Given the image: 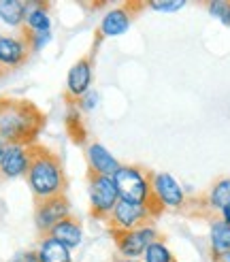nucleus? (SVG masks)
<instances>
[{
	"mask_svg": "<svg viewBox=\"0 0 230 262\" xmlns=\"http://www.w3.org/2000/svg\"><path fill=\"white\" fill-rule=\"evenodd\" d=\"M47 117L32 100L26 98H0V139L3 143L30 147L38 143Z\"/></svg>",
	"mask_w": 230,
	"mask_h": 262,
	"instance_id": "1",
	"label": "nucleus"
},
{
	"mask_svg": "<svg viewBox=\"0 0 230 262\" xmlns=\"http://www.w3.org/2000/svg\"><path fill=\"white\" fill-rule=\"evenodd\" d=\"M28 151H30V164H28V173H26V181L30 186L34 203L66 194L68 177L60 156L51 151L49 147L41 145V143L30 145Z\"/></svg>",
	"mask_w": 230,
	"mask_h": 262,
	"instance_id": "2",
	"label": "nucleus"
},
{
	"mask_svg": "<svg viewBox=\"0 0 230 262\" xmlns=\"http://www.w3.org/2000/svg\"><path fill=\"white\" fill-rule=\"evenodd\" d=\"M230 205V177H220L211 183V188L192 199H186L183 211L190 217H207L209 222L220 217V211Z\"/></svg>",
	"mask_w": 230,
	"mask_h": 262,
	"instance_id": "3",
	"label": "nucleus"
},
{
	"mask_svg": "<svg viewBox=\"0 0 230 262\" xmlns=\"http://www.w3.org/2000/svg\"><path fill=\"white\" fill-rule=\"evenodd\" d=\"M153 171L139 164H122L120 171L113 175V183L118 188L122 201H130L136 205H145L151 194Z\"/></svg>",
	"mask_w": 230,
	"mask_h": 262,
	"instance_id": "4",
	"label": "nucleus"
},
{
	"mask_svg": "<svg viewBox=\"0 0 230 262\" xmlns=\"http://www.w3.org/2000/svg\"><path fill=\"white\" fill-rule=\"evenodd\" d=\"M87 196H89V217L107 222L109 215L113 213L115 205L120 201L118 188L113 183V177L107 175H98L87 168Z\"/></svg>",
	"mask_w": 230,
	"mask_h": 262,
	"instance_id": "5",
	"label": "nucleus"
},
{
	"mask_svg": "<svg viewBox=\"0 0 230 262\" xmlns=\"http://www.w3.org/2000/svg\"><path fill=\"white\" fill-rule=\"evenodd\" d=\"M143 9H147V3H122L118 7H113L111 11H107L105 17H102V21H100V26L96 28L92 49L98 51V45L105 41V38L122 36L124 32H128L130 24L136 19V15Z\"/></svg>",
	"mask_w": 230,
	"mask_h": 262,
	"instance_id": "6",
	"label": "nucleus"
},
{
	"mask_svg": "<svg viewBox=\"0 0 230 262\" xmlns=\"http://www.w3.org/2000/svg\"><path fill=\"white\" fill-rule=\"evenodd\" d=\"M94 58L96 49H89V54L77 60L66 77V88H64V102L66 107H77L79 100L92 90V79H94Z\"/></svg>",
	"mask_w": 230,
	"mask_h": 262,
	"instance_id": "7",
	"label": "nucleus"
},
{
	"mask_svg": "<svg viewBox=\"0 0 230 262\" xmlns=\"http://www.w3.org/2000/svg\"><path fill=\"white\" fill-rule=\"evenodd\" d=\"M109 234L115 247H118L120 258H128V260H139L153 241L162 239V234L156 230V226H143L134 230H109Z\"/></svg>",
	"mask_w": 230,
	"mask_h": 262,
	"instance_id": "8",
	"label": "nucleus"
},
{
	"mask_svg": "<svg viewBox=\"0 0 230 262\" xmlns=\"http://www.w3.org/2000/svg\"><path fill=\"white\" fill-rule=\"evenodd\" d=\"M68 215L73 213H71V201L66 199V194L45 199V201H36L34 203V226L38 230V239L47 237L49 230Z\"/></svg>",
	"mask_w": 230,
	"mask_h": 262,
	"instance_id": "9",
	"label": "nucleus"
},
{
	"mask_svg": "<svg viewBox=\"0 0 230 262\" xmlns=\"http://www.w3.org/2000/svg\"><path fill=\"white\" fill-rule=\"evenodd\" d=\"M153 220L145 205H136L130 201H118L113 213L107 220V228L109 230H134V228H143V226H153Z\"/></svg>",
	"mask_w": 230,
	"mask_h": 262,
	"instance_id": "10",
	"label": "nucleus"
},
{
	"mask_svg": "<svg viewBox=\"0 0 230 262\" xmlns=\"http://www.w3.org/2000/svg\"><path fill=\"white\" fill-rule=\"evenodd\" d=\"M30 56L32 51L19 32L15 36L0 34V73H3V77L11 71L24 67L30 60Z\"/></svg>",
	"mask_w": 230,
	"mask_h": 262,
	"instance_id": "11",
	"label": "nucleus"
},
{
	"mask_svg": "<svg viewBox=\"0 0 230 262\" xmlns=\"http://www.w3.org/2000/svg\"><path fill=\"white\" fill-rule=\"evenodd\" d=\"M30 164V151L24 145L0 143V179L26 177Z\"/></svg>",
	"mask_w": 230,
	"mask_h": 262,
	"instance_id": "12",
	"label": "nucleus"
},
{
	"mask_svg": "<svg viewBox=\"0 0 230 262\" xmlns=\"http://www.w3.org/2000/svg\"><path fill=\"white\" fill-rule=\"evenodd\" d=\"M151 188H153V192H156V196H158L160 203L166 209H173V211H183L186 194H183L181 186H179L173 175H169V173H153Z\"/></svg>",
	"mask_w": 230,
	"mask_h": 262,
	"instance_id": "13",
	"label": "nucleus"
},
{
	"mask_svg": "<svg viewBox=\"0 0 230 262\" xmlns=\"http://www.w3.org/2000/svg\"><path fill=\"white\" fill-rule=\"evenodd\" d=\"M85 160H87L89 171H94L98 175H107V177H113L122 166L118 160H115V156L105 145H100L98 141H92L85 147Z\"/></svg>",
	"mask_w": 230,
	"mask_h": 262,
	"instance_id": "14",
	"label": "nucleus"
},
{
	"mask_svg": "<svg viewBox=\"0 0 230 262\" xmlns=\"http://www.w3.org/2000/svg\"><path fill=\"white\" fill-rule=\"evenodd\" d=\"M47 237L51 239H56L60 243H64L66 247H77V245H81L83 241V226H81V220H77L75 215H68V217H64L62 222H58V224L49 230Z\"/></svg>",
	"mask_w": 230,
	"mask_h": 262,
	"instance_id": "15",
	"label": "nucleus"
},
{
	"mask_svg": "<svg viewBox=\"0 0 230 262\" xmlns=\"http://www.w3.org/2000/svg\"><path fill=\"white\" fill-rule=\"evenodd\" d=\"M230 252V224L222 217H217L211 222V230H209V254L211 260L217 262L224 254Z\"/></svg>",
	"mask_w": 230,
	"mask_h": 262,
	"instance_id": "16",
	"label": "nucleus"
},
{
	"mask_svg": "<svg viewBox=\"0 0 230 262\" xmlns=\"http://www.w3.org/2000/svg\"><path fill=\"white\" fill-rule=\"evenodd\" d=\"M36 256H38V262H73L71 247H66L64 243L51 239V237L38 239Z\"/></svg>",
	"mask_w": 230,
	"mask_h": 262,
	"instance_id": "17",
	"label": "nucleus"
},
{
	"mask_svg": "<svg viewBox=\"0 0 230 262\" xmlns=\"http://www.w3.org/2000/svg\"><path fill=\"white\" fill-rule=\"evenodd\" d=\"M28 0H0V19L11 28L21 30L28 15Z\"/></svg>",
	"mask_w": 230,
	"mask_h": 262,
	"instance_id": "18",
	"label": "nucleus"
},
{
	"mask_svg": "<svg viewBox=\"0 0 230 262\" xmlns=\"http://www.w3.org/2000/svg\"><path fill=\"white\" fill-rule=\"evenodd\" d=\"M30 3V0H28ZM49 3H43V0H32L28 7V15H26V28L32 32H49L51 28V19H49Z\"/></svg>",
	"mask_w": 230,
	"mask_h": 262,
	"instance_id": "19",
	"label": "nucleus"
},
{
	"mask_svg": "<svg viewBox=\"0 0 230 262\" xmlns=\"http://www.w3.org/2000/svg\"><path fill=\"white\" fill-rule=\"evenodd\" d=\"M64 130L75 145H87V130L83 124L81 111L77 107H68V113L64 115Z\"/></svg>",
	"mask_w": 230,
	"mask_h": 262,
	"instance_id": "20",
	"label": "nucleus"
},
{
	"mask_svg": "<svg viewBox=\"0 0 230 262\" xmlns=\"http://www.w3.org/2000/svg\"><path fill=\"white\" fill-rule=\"evenodd\" d=\"M143 262H179L177 258H175V254L166 247V243H164V237L162 239H158V241H153L147 250H145V254H143Z\"/></svg>",
	"mask_w": 230,
	"mask_h": 262,
	"instance_id": "21",
	"label": "nucleus"
},
{
	"mask_svg": "<svg viewBox=\"0 0 230 262\" xmlns=\"http://www.w3.org/2000/svg\"><path fill=\"white\" fill-rule=\"evenodd\" d=\"M19 34H21L24 41L28 43V47H30L32 54H36V51H41V49L51 41V32H32V30L26 28V26L19 30Z\"/></svg>",
	"mask_w": 230,
	"mask_h": 262,
	"instance_id": "22",
	"label": "nucleus"
},
{
	"mask_svg": "<svg viewBox=\"0 0 230 262\" xmlns=\"http://www.w3.org/2000/svg\"><path fill=\"white\" fill-rule=\"evenodd\" d=\"M207 9L213 17H217L224 26L230 28V0H215V3L207 5Z\"/></svg>",
	"mask_w": 230,
	"mask_h": 262,
	"instance_id": "23",
	"label": "nucleus"
},
{
	"mask_svg": "<svg viewBox=\"0 0 230 262\" xmlns=\"http://www.w3.org/2000/svg\"><path fill=\"white\" fill-rule=\"evenodd\" d=\"M96 104H98V92L89 90L87 94L79 100V104H77V109H79L81 113H89V111H92V109L96 107Z\"/></svg>",
	"mask_w": 230,
	"mask_h": 262,
	"instance_id": "24",
	"label": "nucleus"
},
{
	"mask_svg": "<svg viewBox=\"0 0 230 262\" xmlns=\"http://www.w3.org/2000/svg\"><path fill=\"white\" fill-rule=\"evenodd\" d=\"M147 7L153 11H160V13H173V11L183 9L186 3L183 0H177V3H147Z\"/></svg>",
	"mask_w": 230,
	"mask_h": 262,
	"instance_id": "25",
	"label": "nucleus"
},
{
	"mask_svg": "<svg viewBox=\"0 0 230 262\" xmlns=\"http://www.w3.org/2000/svg\"><path fill=\"white\" fill-rule=\"evenodd\" d=\"M9 262H38V256H36V252H19Z\"/></svg>",
	"mask_w": 230,
	"mask_h": 262,
	"instance_id": "26",
	"label": "nucleus"
},
{
	"mask_svg": "<svg viewBox=\"0 0 230 262\" xmlns=\"http://www.w3.org/2000/svg\"><path fill=\"white\" fill-rule=\"evenodd\" d=\"M220 217H222V220L226 222V224H230V205L222 209V211H220Z\"/></svg>",
	"mask_w": 230,
	"mask_h": 262,
	"instance_id": "27",
	"label": "nucleus"
},
{
	"mask_svg": "<svg viewBox=\"0 0 230 262\" xmlns=\"http://www.w3.org/2000/svg\"><path fill=\"white\" fill-rule=\"evenodd\" d=\"M113 262H141V260H128V258H115Z\"/></svg>",
	"mask_w": 230,
	"mask_h": 262,
	"instance_id": "28",
	"label": "nucleus"
},
{
	"mask_svg": "<svg viewBox=\"0 0 230 262\" xmlns=\"http://www.w3.org/2000/svg\"><path fill=\"white\" fill-rule=\"evenodd\" d=\"M217 262H230V252H228V254H224V256H222L220 260H217Z\"/></svg>",
	"mask_w": 230,
	"mask_h": 262,
	"instance_id": "29",
	"label": "nucleus"
},
{
	"mask_svg": "<svg viewBox=\"0 0 230 262\" xmlns=\"http://www.w3.org/2000/svg\"><path fill=\"white\" fill-rule=\"evenodd\" d=\"M0 143H3V139H0Z\"/></svg>",
	"mask_w": 230,
	"mask_h": 262,
	"instance_id": "30",
	"label": "nucleus"
},
{
	"mask_svg": "<svg viewBox=\"0 0 230 262\" xmlns=\"http://www.w3.org/2000/svg\"><path fill=\"white\" fill-rule=\"evenodd\" d=\"M0 77H3V73H0Z\"/></svg>",
	"mask_w": 230,
	"mask_h": 262,
	"instance_id": "31",
	"label": "nucleus"
}]
</instances>
